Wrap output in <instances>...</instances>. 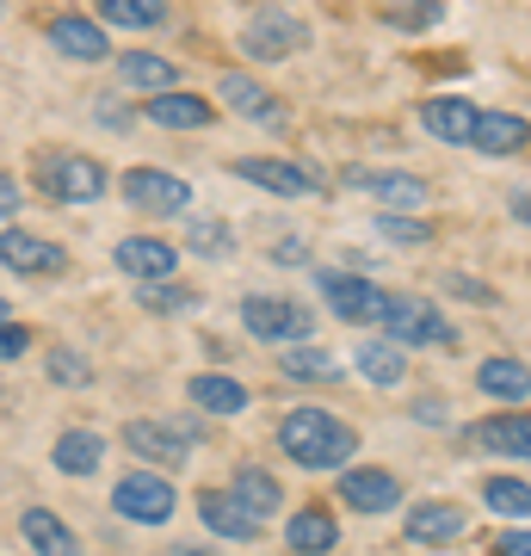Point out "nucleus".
<instances>
[{
  "instance_id": "1a4fd4ad",
  "label": "nucleus",
  "mask_w": 531,
  "mask_h": 556,
  "mask_svg": "<svg viewBox=\"0 0 531 556\" xmlns=\"http://www.w3.org/2000/svg\"><path fill=\"white\" fill-rule=\"evenodd\" d=\"M346 186H358V192H371L383 211H420L427 204V179L420 174H395V167H346Z\"/></svg>"
},
{
  "instance_id": "5701e85b",
  "label": "nucleus",
  "mask_w": 531,
  "mask_h": 556,
  "mask_svg": "<svg viewBox=\"0 0 531 556\" xmlns=\"http://www.w3.org/2000/svg\"><path fill=\"white\" fill-rule=\"evenodd\" d=\"M408 538L414 544H457V538H464V507H452V501H427V507H414Z\"/></svg>"
},
{
  "instance_id": "79ce46f5",
  "label": "nucleus",
  "mask_w": 531,
  "mask_h": 556,
  "mask_svg": "<svg viewBox=\"0 0 531 556\" xmlns=\"http://www.w3.org/2000/svg\"><path fill=\"white\" fill-rule=\"evenodd\" d=\"M20 186H13V174H0V217H13V211H20Z\"/></svg>"
},
{
  "instance_id": "c85d7f7f",
  "label": "nucleus",
  "mask_w": 531,
  "mask_h": 556,
  "mask_svg": "<svg viewBox=\"0 0 531 556\" xmlns=\"http://www.w3.org/2000/svg\"><path fill=\"white\" fill-rule=\"evenodd\" d=\"M99 457H105V439L87 433V427H75V433L56 439V470H68V477H93Z\"/></svg>"
},
{
  "instance_id": "f03ea898",
  "label": "nucleus",
  "mask_w": 531,
  "mask_h": 556,
  "mask_svg": "<svg viewBox=\"0 0 531 556\" xmlns=\"http://www.w3.org/2000/svg\"><path fill=\"white\" fill-rule=\"evenodd\" d=\"M31 179L38 192H50L56 204H93L105 199V167L93 155H75V149H43L31 161Z\"/></svg>"
},
{
  "instance_id": "49530a36",
  "label": "nucleus",
  "mask_w": 531,
  "mask_h": 556,
  "mask_svg": "<svg viewBox=\"0 0 531 556\" xmlns=\"http://www.w3.org/2000/svg\"><path fill=\"white\" fill-rule=\"evenodd\" d=\"M0 321H7V303H0Z\"/></svg>"
},
{
  "instance_id": "6ab92c4d",
  "label": "nucleus",
  "mask_w": 531,
  "mask_h": 556,
  "mask_svg": "<svg viewBox=\"0 0 531 556\" xmlns=\"http://www.w3.org/2000/svg\"><path fill=\"white\" fill-rule=\"evenodd\" d=\"M470 439L482 452H501V457H531V415H489L476 420Z\"/></svg>"
},
{
  "instance_id": "423d86ee",
  "label": "nucleus",
  "mask_w": 531,
  "mask_h": 556,
  "mask_svg": "<svg viewBox=\"0 0 531 556\" xmlns=\"http://www.w3.org/2000/svg\"><path fill=\"white\" fill-rule=\"evenodd\" d=\"M241 321H248V334L254 340H291V346H303L309 340V309L291 298H248L241 303Z\"/></svg>"
},
{
  "instance_id": "473e14b6",
  "label": "nucleus",
  "mask_w": 531,
  "mask_h": 556,
  "mask_svg": "<svg viewBox=\"0 0 531 556\" xmlns=\"http://www.w3.org/2000/svg\"><path fill=\"white\" fill-rule=\"evenodd\" d=\"M358 371L390 390V383H402L408 365H402V346H395V340H365V346H358Z\"/></svg>"
},
{
  "instance_id": "412c9836",
  "label": "nucleus",
  "mask_w": 531,
  "mask_h": 556,
  "mask_svg": "<svg viewBox=\"0 0 531 556\" xmlns=\"http://www.w3.org/2000/svg\"><path fill=\"white\" fill-rule=\"evenodd\" d=\"M198 514H204V526L217 538H260V519L248 514L236 495H223V489H204V495H198Z\"/></svg>"
},
{
  "instance_id": "ddd939ff",
  "label": "nucleus",
  "mask_w": 531,
  "mask_h": 556,
  "mask_svg": "<svg viewBox=\"0 0 531 556\" xmlns=\"http://www.w3.org/2000/svg\"><path fill=\"white\" fill-rule=\"evenodd\" d=\"M50 43H56L68 62H105V56H112L105 25H99V20H80V13H56V20H50Z\"/></svg>"
},
{
  "instance_id": "4c0bfd02",
  "label": "nucleus",
  "mask_w": 531,
  "mask_h": 556,
  "mask_svg": "<svg viewBox=\"0 0 531 556\" xmlns=\"http://www.w3.org/2000/svg\"><path fill=\"white\" fill-rule=\"evenodd\" d=\"M229 241H236V236H229L223 223H198V229H192V254H211V260H217Z\"/></svg>"
},
{
  "instance_id": "4468645a",
  "label": "nucleus",
  "mask_w": 531,
  "mask_h": 556,
  "mask_svg": "<svg viewBox=\"0 0 531 556\" xmlns=\"http://www.w3.org/2000/svg\"><path fill=\"white\" fill-rule=\"evenodd\" d=\"M340 501L353 507V514H390L395 501H402V482L390 470H346L340 477Z\"/></svg>"
},
{
  "instance_id": "2f4dec72",
  "label": "nucleus",
  "mask_w": 531,
  "mask_h": 556,
  "mask_svg": "<svg viewBox=\"0 0 531 556\" xmlns=\"http://www.w3.org/2000/svg\"><path fill=\"white\" fill-rule=\"evenodd\" d=\"M99 20L124 25V31H149V25L167 20V0H93Z\"/></svg>"
},
{
  "instance_id": "2eb2a0df",
  "label": "nucleus",
  "mask_w": 531,
  "mask_h": 556,
  "mask_svg": "<svg viewBox=\"0 0 531 556\" xmlns=\"http://www.w3.org/2000/svg\"><path fill=\"white\" fill-rule=\"evenodd\" d=\"M217 93H223V105H229V112H241V118H260V124H273V130L285 124V105H278L254 75H241V68H229V75L217 80Z\"/></svg>"
},
{
  "instance_id": "39448f33",
  "label": "nucleus",
  "mask_w": 531,
  "mask_h": 556,
  "mask_svg": "<svg viewBox=\"0 0 531 556\" xmlns=\"http://www.w3.org/2000/svg\"><path fill=\"white\" fill-rule=\"evenodd\" d=\"M174 482L161 477V470H130V477L112 489V507L124 519H137V526H167L174 519Z\"/></svg>"
},
{
  "instance_id": "a211bd4d",
  "label": "nucleus",
  "mask_w": 531,
  "mask_h": 556,
  "mask_svg": "<svg viewBox=\"0 0 531 556\" xmlns=\"http://www.w3.org/2000/svg\"><path fill=\"white\" fill-rule=\"evenodd\" d=\"M420 124L433 130L439 142H457V149H470V130H476V105L457 100V93H439V100L420 105Z\"/></svg>"
},
{
  "instance_id": "dca6fc26",
  "label": "nucleus",
  "mask_w": 531,
  "mask_h": 556,
  "mask_svg": "<svg viewBox=\"0 0 531 556\" xmlns=\"http://www.w3.org/2000/svg\"><path fill=\"white\" fill-rule=\"evenodd\" d=\"M179 266V254H174V241H155V236H130V241H118V273H130V278H149V285H161V278Z\"/></svg>"
},
{
  "instance_id": "9b49d317",
  "label": "nucleus",
  "mask_w": 531,
  "mask_h": 556,
  "mask_svg": "<svg viewBox=\"0 0 531 556\" xmlns=\"http://www.w3.org/2000/svg\"><path fill=\"white\" fill-rule=\"evenodd\" d=\"M124 445L137 457H149V464H161V470H179L192 457V439L179 433V427H167V420H130L124 427Z\"/></svg>"
},
{
  "instance_id": "f704fd0d",
  "label": "nucleus",
  "mask_w": 531,
  "mask_h": 556,
  "mask_svg": "<svg viewBox=\"0 0 531 556\" xmlns=\"http://www.w3.org/2000/svg\"><path fill=\"white\" fill-rule=\"evenodd\" d=\"M43 371H50V383H62V390H80V383L93 378V365L80 353H68V346H56V353L43 358Z\"/></svg>"
},
{
  "instance_id": "72a5a7b5",
  "label": "nucleus",
  "mask_w": 531,
  "mask_h": 556,
  "mask_svg": "<svg viewBox=\"0 0 531 556\" xmlns=\"http://www.w3.org/2000/svg\"><path fill=\"white\" fill-rule=\"evenodd\" d=\"M482 501H489L494 514H507V519H531V489L519 477H489L482 482Z\"/></svg>"
},
{
  "instance_id": "aec40b11",
  "label": "nucleus",
  "mask_w": 531,
  "mask_h": 556,
  "mask_svg": "<svg viewBox=\"0 0 531 556\" xmlns=\"http://www.w3.org/2000/svg\"><path fill=\"white\" fill-rule=\"evenodd\" d=\"M118 75H124V87H137V93H174L179 87V62H167V56H149V50H130V56H118Z\"/></svg>"
},
{
  "instance_id": "0eeeda50",
  "label": "nucleus",
  "mask_w": 531,
  "mask_h": 556,
  "mask_svg": "<svg viewBox=\"0 0 531 556\" xmlns=\"http://www.w3.org/2000/svg\"><path fill=\"white\" fill-rule=\"evenodd\" d=\"M124 199L137 211H149V217H179L192 204V186L179 174H161V167H130L124 174Z\"/></svg>"
},
{
  "instance_id": "a878e982",
  "label": "nucleus",
  "mask_w": 531,
  "mask_h": 556,
  "mask_svg": "<svg viewBox=\"0 0 531 556\" xmlns=\"http://www.w3.org/2000/svg\"><path fill=\"white\" fill-rule=\"evenodd\" d=\"M229 495H236L254 519H266V514H278V495H285V489H278L273 470H260V464H241L236 477H229Z\"/></svg>"
},
{
  "instance_id": "37998d69",
  "label": "nucleus",
  "mask_w": 531,
  "mask_h": 556,
  "mask_svg": "<svg viewBox=\"0 0 531 556\" xmlns=\"http://www.w3.org/2000/svg\"><path fill=\"white\" fill-rule=\"evenodd\" d=\"M273 260H285V266H303V260H309V248H303V241H285V248H273Z\"/></svg>"
},
{
  "instance_id": "b1692460",
  "label": "nucleus",
  "mask_w": 531,
  "mask_h": 556,
  "mask_svg": "<svg viewBox=\"0 0 531 556\" xmlns=\"http://www.w3.org/2000/svg\"><path fill=\"white\" fill-rule=\"evenodd\" d=\"M20 532H25V544L38 556H80V544H75V532L62 526L50 507H25V519H20Z\"/></svg>"
},
{
  "instance_id": "cd10ccee",
  "label": "nucleus",
  "mask_w": 531,
  "mask_h": 556,
  "mask_svg": "<svg viewBox=\"0 0 531 556\" xmlns=\"http://www.w3.org/2000/svg\"><path fill=\"white\" fill-rule=\"evenodd\" d=\"M476 390H489V396H501V402H526L531 396V371L519 365V358H489V365L476 371Z\"/></svg>"
},
{
  "instance_id": "20e7f679",
  "label": "nucleus",
  "mask_w": 531,
  "mask_h": 556,
  "mask_svg": "<svg viewBox=\"0 0 531 556\" xmlns=\"http://www.w3.org/2000/svg\"><path fill=\"white\" fill-rule=\"evenodd\" d=\"M309 43V25L296 20V13H285V7H260L254 20L241 25V50L260 62H278V56H296Z\"/></svg>"
},
{
  "instance_id": "a19ab883",
  "label": "nucleus",
  "mask_w": 531,
  "mask_h": 556,
  "mask_svg": "<svg viewBox=\"0 0 531 556\" xmlns=\"http://www.w3.org/2000/svg\"><path fill=\"white\" fill-rule=\"evenodd\" d=\"M494 556H531V532H494Z\"/></svg>"
},
{
  "instance_id": "7ed1b4c3",
  "label": "nucleus",
  "mask_w": 531,
  "mask_h": 556,
  "mask_svg": "<svg viewBox=\"0 0 531 556\" xmlns=\"http://www.w3.org/2000/svg\"><path fill=\"white\" fill-rule=\"evenodd\" d=\"M383 340H408V346H457V328L439 316L427 298L408 291H383Z\"/></svg>"
},
{
  "instance_id": "e433bc0d",
  "label": "nucleus",
  "mask_w": 531,
  "mask_h": 556,
  "mask_svg": "<svg viewBox=\"0 0 531 556\" xmlns=\"http://www.w3.org/2000/svg\"><path fill=\"white\" fill-rule=\"evenodd\" d=\"M377 236L395 241V248H414V241H427V229H420V223H408V217H377Z\"/></svg>"
},
{
  "instance_id": "7c9ffc66",
  "label": "nucleus",
  "mask_w": 531,
  "mask_h": 556,
  "mask_svg": "<svg viewBox=\"0 0 531 556\" xmlns=\"http://www.w3.org/2000/svg\"><path fill=\"white\" fill-rule=\"evenodd\" d=\"M377 20L395 25V31H433V25L445 20V0H383Z\"/></svg>"
},
{
  "instance_id": "a18cd8bd",
  "label": "nucleus",
  "mask_w": 531,
  "mask_h": 556,
  "mask_svg": "<svg viewBox=\"0 0 531 556\" xmlns=\"http://www.w3.org/2000/svg\"><path fill=\"white\" fill-rule=\"evenodd\" d=\"M174 556H211V551H174Z\"/></svg>"
},
{
  "instance_id": "f3484780",
  "label": "nucleus",
  "mask_w": 531,
  "mask_h": 556,
  "mask_svg": "<svg viewBox=\"0 0 531 556\" xmlns=\"http://www.w3.org/2000/svg\"><path fill=\"white\" fill-rule=\"evenodd\" d=\"M531 142V124L513 118V112H476V130H470V149L482 155H519Z\"/></svg>"
},
{
  "instance_id": "c9c22d12",
  "label": "nucleus",
  "mask_w": 531,
  "mask_h": 556,
  "mask_svg": "<svg viewBox=\"0 0 531 556\" xmlns=\"http://www.w3.org/2000/svg\"><path fill=\"white\" fill-rule=\"evenodd\" d=\"M142 298V309H161V316H167V309H192V291H186V285H167V278H161V285H149V291H137Z\"/></svg>"
},
{
  "instance_id": "4be33fe9",
  "label": "nucleus",
  "mask_w": 531,
  "mask_h": 556,
  "mask_svg": "<svg viewBox=\"0 0 531 556\" xmlns=\"http://www.w3.org/2000/svg\"><path fill=\"white\" fill-rule=\"evenodd\" d=\"M285 538H291L296 556H328L340 544V526H334V514H328V507H303V514H291Z\"/></svg>"
},
{
  "instance_id": "c756f323",
  "label": "nucleus",
  "mask_w": 531,
  "mask_h": 556,
  "mask_svg": "<svg viewBox=\"0 0 531 556\" xmlns=\"http://www.w3.org/2000/svg\"><path fill=\"white\" fill-rule=\"evenodd\" d=\"M278 371H285V378H303V383H334L340 358L321 353V346H285V353H278Z\"/></svg>"
},
{
  "instance_id": "ea45409f",
  "label": "nucleus",
  "mask_w": 531,
  "mask_h": 556,
  "mask_svg": "<svg viewBox=\"0 0 531 556\" xmlns=\"http://www.w3.org/2000/svg\"><path fill=\"white\" fill-rule=\"evenodd\" d=\"M452 291H457L464 303H494L489 285H482V278H464V273H452Z\"/></svg>"
},
{
  "instance_id": "bb28decb",
  "label": "nucleus",
  "mask_w": 531,
  "mask_h": 556,
  "mask_svg": "<svg viewBox=\"0 0 531 556\" xmlns=\"http://www.w3.org/2000/svg\"><path fill=\"white\" fill-rule=\"evenodd\" d=\"M149 118H155L161 130H204V124H211V105L198 100V93H155V100H149Z\"/></svg>"
},
{
  "instance_id": "9d476101",
  "label": "nucleus",
  "mask_w": 531,
  "mask_h": 556,
  "mask_svg": "<svg viewBox=\"0 0 531 556\" xmlns=\"http://www.w3.org/2000/svg\"><path fill=\"white\" fill-rule=\"evenodd\" d=\"M315 285H321V298H328V309H334L340 321H377V316H383V291H377L371 278H358V273H321Z\"/></svg>"
},
{
  "instance_id": "c03bdc74",
  "label": "nucleus",
  "mask_w": 531,
  "mask_h": 556,
  "mask_svg": "<svg viewBox=\"0 0 531 556\" xmlns=\"http://www.w3.org/2000/svg\"><path fill=\"white\" fill-rule=\"evenodd\" d=\"M513 217H519V223H531V199H526V192L513 199Z\"/></svg>"
},
{
  "instance_id": "f257e3e1",
  "label": "nucleus",
  "mask_w": 531,
  "mask_h": 556,
  "mask_svg": "<svg viewBox=\"0 0 531 556\" xmlns=\"http://www.w3.org/2000/svg\"><path fill=\"white\" fill-rule=\"evenodd\" d=\"M278 445L303 470H340L358 452V433L340 415H328V408H291L278 420Z\"/></svg>"
},
{
  "instance_id": "58836bf2",
  "label": "nucleus",
  "mask_w": 531,
  "mask_h": 556,
  "mask_svg": "<svg viewBox=\"0 0 531 556\" xmlns=\"http://www.w3.org/2000/svg\"><path fill=\"white\" fill-rule=\"evenodd\" d=\"M25 346H31V334H25L20 321H0V358H20Z\"/></svg>"
},
{
  "instance_id": "f8f14e48",
  "label": "nucleus",
  "mask_w": 531,
  "mask_h": 556,
  "mask_svg": "<svg viewBox=\"0 0 531 556\" xmlns=\"http://www.w3.org/2000/svg\"><path fill=\"white\" fill-rule=\"evenodd\" d=\"M0 260H7L13 273H25V278H50V273L68 266V254H62L56 241L25 236V229H7V236H0Z\"/></svg>"
},
{
  "instance_id": "393cba45",
  "label": "nucleus",
  "mask_w": 531,
  "mask_h": 556,
  "mask_svg": "<svg viewBox=\"0 0 531 556\" xmlns=\"http://www.w3.org/2000/svg\"><path fill=\"white\" fill-rule=\"evenodd\" d=\"M186 396H192V408H204V415H241V408H248V390H241L236 378H223V371H198V378L186 383Z\"/></svg>"
},
{
  "instance_id": "6e6552de",
  "label": "nucleus",
  "mask_w": 531,
  "mask_h": 556,
  "mask_svg": "<svg viewBox=\"0 0 531 556\" xmlns=\"http://www.w3.org/2000/svg\"><path fill=\"white\" fill-rule=\"evenodd\" d=\"M236 174L254 179V186H266V192H278V199H315V192H321V174H315V167L273 161V155H241Z\"/></svg>"
}]
</instances>
